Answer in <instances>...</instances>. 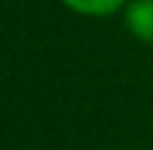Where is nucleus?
Wrapping results in <instances>:
<instances>
[{"label":"nucleus","mask_w":153,"mask_h":150,"mask_svg":"<svg viewBox=\"0 0 153 150\" xmlns=\"http://www.w3.org/2000/svg\"><path fill=\"white\" fill-rule=\"evenodd\" d=\"M126 30L143 45H153V0H128L123 8Z\"/></svg>","instance_id":"obj_1"},{"label":"nucleus","mask_w":153,"mask_h":150,"mask_svg":"<svg viewBox=\"0 0 153 150\" xmlns=\"http://www.w3.org/2000/svg\"><path fill=\"white\" fill-rule=\"evenodd\" d=\"M58 3L83 18H111L116 12H123L128 0H58Z\"/></svg>","instance_id":"obj_2"}]
</instances>
